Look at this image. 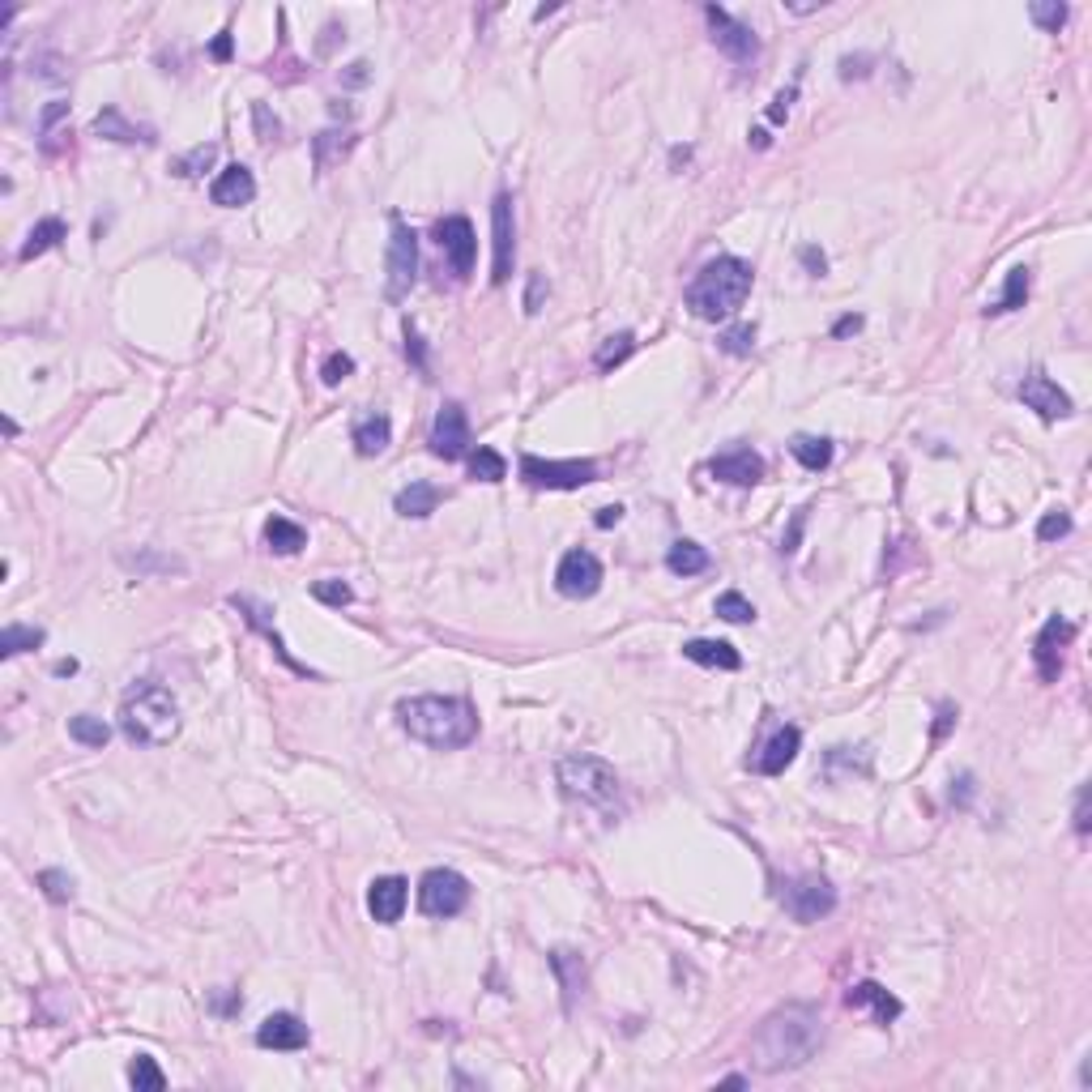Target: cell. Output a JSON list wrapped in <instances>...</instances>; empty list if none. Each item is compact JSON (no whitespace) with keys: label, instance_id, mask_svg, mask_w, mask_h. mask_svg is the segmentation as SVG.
I'll return each mask as SVG.
<instances>
[{"label":"cell","instance_id":"cell-1","mask_svg":"<svg viewBox=\"0 0 1092 1092\" xmlns=\"http://www.w3.org/2000/svg\"><path fill=\"white\" fill-rule=\"evenodd\" d=\"M823 1046V1016L811 1002H785V1007L768 1011L760 1029L751 1033V1067L764 1076H781V1071L807 1067Z\"/></svg>","mask_w":1092,"mask_h":1092},{"label":"cell","instance_id":"cell-2","mask_svg":"<svg viewBox=\"0 0 1092 1092\" xmlns=\"http://www.w3.org/2000/svg\"><path fill=\"white\" fill-rule=\"evenodd\" d=\"M402 730L436 751H457L478 739V713L461 695H410L398 705Z\"/></svg>","mask_w":1092,"mask_h":1092},{"label":"cell","instance_id":"cell-3","mask_svg":"<svg viewBox=\"0 0 1092 1092\" xmlns=\"http://www.w3.org/2000/svg\"><path fill=\"white\" fill-rule=\"evenodd\" d=\"M120 734L133 747H167L180 734V705L163 683H137L120 700Z\"/></svg>","mask_w":1092,"mask_h":1092},{"label":"cell","instance_id":"cell-4","mask_svg":"<svg viewBox=\"0 0 1092 1092\" xmlns=\"http://www.w3.org/2000/svg\"><path fill=\"white\" fill-rule=\"evenodd\" d=\"M751 265L743 257H718L709 261L687 286V308L700 320H730L751 295Z\"/></svg>","mask_w":1092,"mask_h":1092},{"label":"cell","instance_id":"cell-5","mask_svg":"<svg viewBox=\"0 0 1092 1092\" xmlns=\"http://www.w3.org/2000/svg\"><path fill=\"white\" fill-rule=\"evenodd\" d=\"M555 777H560L564 794L585 802V807H602L606 811V807H615L619 802V773L602 756H585V751L564 756L560 768H555Z\"/></svg>","mask_w":1092,"mask_h":1092},{"label":"cell","instance_id":"cell-6","mask_svg":"<svg viewBox=\"0 0 1092 1092\" xmlns=\"http://www.w3.org/2000/svg\"><path fill=\"white\" fill-rule=\"evenodd\" d=\"M388 222H393V236H388V257H384V299L402 303L419 282V236L398 213Z\"/></svg>","mask_w":1092,"mask_h":1092},{"label":"cell","instance_id":"cell-7","mask_svg":"<svg viewBox=\"0 0 1092 1092\" xmlns=\"http://www.w3.org/2000/svg\"><path fill=\"white\" fill-rule=\"evenodd\" d=\"M777 901L794 922H819L836 909V888L823 875H794V880L781 884Z\"/></svg>","mask_w":1092,"mask_h":1092},{"label":"cell","instance_id":"cell-8","mask_svg":"<svg viewBox=\"0 0 1092 1092\" xmlns=\"http://www.w3.org/2000/svg\"><path fill=\"white\" fill-rule=\"evenodd\" d=\"M470 905V880L453 867H436L419 880V909L427 918H457Z\"/></svg>","mask_w":1092,"mask_h":1092},{"label":"cell","instance_id":"cell-9","mask_svg":"<svg viewBox=\"0 0 1092 1092\" xmlns=\"http://www.w3.org/2000/svg\"><path fill=\"white\" fill-rule=\"evenodd\" d=\"M521 478L529 487H547V491H581L585 482L598 478L594 461H547V457H521Z\"/></svg>","mask_w":1092,"mask_h":1092},{"label":"cell","instance_id":"cell-10","mask_svg":"<svg viewBox=\"0 0 1092 1092\" xmlns=\"http://www.w3.org/2000/svg\"><path fill=\"white\" fill-rule=\"evenodd\" d=\"M709 17V30H713V43H718V51H726V56L734 64H756L760 60V39H756V30H751L747 22H739V17H730L722 5H709L705 9Z\"/></svg>","mask_w":1092,"mask_h":1092},{"label":"cell","instance_id":"cell-11","mask_svg":"<svg viewBox=\"0 0 1092 1092\" xmlns=\"http://www.w3.org/2000/svg\"><path fill=\"white\" fill-rule=\"evenodd\" d=\"M491 248H495L491 282L504 286L512 278V265H516V218H512V196L508 192H499L491 201Z\"/></svg>","mask_w":1092,"mask_h":1092},{"label":"cell","instance_id":"cell-12","mask_svg":"<svg viewBox=\"0 0 1092 1092\" xmlns=\"http://www.w3.org/2000/svg\"><path fill=\"white\" fill-rule=\"evenodd\" d=\"M555 589L564 598H594L602 589V564L594 551H568L555 568Z\"/></svg>","mask_w":1092,"mask_h":1092},{"label":"cell","instance_id":"cell-13","mask_svg":"<svg viewBox=\"0 0 1092 1092\" xmlns=\"http://www.w3.org/2000/svg\"><path fill=\"white\" fill-rule=\"evenodd\" d=\"M436 244H440V253L449 257V265H453L457 278H470V274H474L478 240H474L470 218H461V213H453V218H440V222H436Z\"/></svg>","mask_w":1092,"mask_h":1092},{"label":"cell","instance_id":"cell-14","mask_svg":"<svg viewBox=\"0 0 1092 1092\" xmlns=\"http://www.w3.org/2000/svg\"><path fill=\"white\" fill-rule=\"evenodd\" d=\"M432 453L440 457V461H461V457H470V419H465V410L457 406V402H449L436 415V423H432Z\"/></svg>","mask_w":1092,"mask_h":1092},{"label":"cell","instance_id":"cell-15","mask_svg":"<svg viewBox=\"0 0 1092 1092\" xmlns=\"http://www.w3.org/2000/svg\"><path fill=\"white\" fill-rule=\"evenodd\" d=\"M1076 636V623L1071 619H1046V628L1037 632L1033 640V657H1037V674H1042V683H1059V674H1063V649H1067V640Z\"/></svg>","mask_w":1092,"mask_h":1092},{"label":"cell","instance_id":"cell-16","mask_svg":"<svg viewBox=\"0 0 1092 1092\" xmlns=\"http://www.w3.org/2000/svg\"><path fill=\"white\" fill-rule=\"evenodd\" d=\"M1020 402H1025L1029 410H1037L1046 423L1054 419H1067V415H1076V406H1071V398L1050 380L1046 371H1029L1025 375V384H1020Z\"/></svg>","mask_w":1092,"mask_h":1092},{"label":"cell","instance_id":"cell-17","mask_svg":"<svg viewBox=\"0 0 1092 1092\" xmlns=\"http://www.w3.org/2000/svg\"><path fill=\"white\" fill-rule=\"evenodd\" d=\"M406 901H410V884L402 875H380V880H371V888H367V909L380 926L402 922Z\"/></svg>","mask_w":1092,"mask_h":1092},{"label":"cell","instance_id":"cell-18","mask_svg":"<svg viewBox=\"0 0 1092 1092\" xmlns=\"http://www.w3.org/2000/svg\"><path fill=\"white\" fill-rule=\"evenodd\" d=\"M308 1042H312L308 1025H303L299 1016H291V1011L265 1016L261 1029H257V1046H261V1050H303Z\"/></svg>","mask_w":1092,"mask_h":1092},{"label":"cell","instance_id":"cell-19","mask_svg":"<svg viewBox=\"0 0 1092 1092\" xmlns=\"http://www.w3.org/2000/svg\"><path fill=\"white\" fill-rule=\"evenodd\" d=\"M798 747H802V730H798V726H781L773 739L760 747V756L751 760V768H756V773H764V777H781L785 768L798 760Z\"/></svg>","mask_w":1092,"mask_h":1092},{"label":"cell","instance_id":"cell-20","mask_svg":"<svg viewBox=\"0 0 1092 1092\" xmlns=\"http://www.w3.org/2000/svg\"><path fill=\"white\" fill-rule=\"evenodd\" d=\"M257 196V175L248 171L244 163H230L226 171H218V180L209 184V201L222 205V209H236V205H248Z\"/></svg>","mask_w":1092,"mask_h":1092},{"label":"cell","instance_id":"cell-21","mask_svg":"<svg viewBox=\"0 0 1092 1092\" xmlns=\"http://www.w3.org/2000/svg\"><path fill=\"white\" fill-rule=\"evenodd\" d=\"M709 470H713V478L734 482V487H756V482L764 478V457L751 453V449H734V453L713 457Z\"/></svg>","mask_w":1092,"mask_h":1092},{"label":"cell","instance_id":"cell-22","mask_svg":"<svg viewBox=\"0 0 1092 1092\" xmlns=\"http://www.w3.org/2000/svg\"><path fill=\"white\" fill-rule=\"evenodd\" d=\"M845 1002L853 1011H863V1007H871V1016H875V1025H892V1020H897L905 1007H901V998L897 994H888L880 981H857V986H849V994H845Z\"/></svg>","mask_w":1092,"mask_h":1092},{"label":"cell","instance_id":"cell-23","mask_svg":"<svg viewBox=\"0 0 1092 1092\" xmlns=\"http://www.w3.org/2000/svg\"><path fill=\"white\" fill-rule=\"evenodd\" d=\"M683 657L695 661V666H709V670H739L743 666V653L734 649L730 640H705L695 636L683 644Z\"/></svg>","mask_w":1092,"mask_h":1092},{"label":"cell","instance_id":"cell-24","mask_svg":"<svg viewBox=\"0 0 1092 1092\" xmlns=\"http://www.w3.org/2000/svg\"><path fill=\"white\" fill-rule=\"evenodd\" d=\"M230 606H236V611H244V619L253 623V628H257V632H261L265 640H270V644H274V653H278V657H282V661H286V666H291L295 674H312L308 666H303V661H295V657H291V649H286V640H282V636L274 632V623L265 619V615H270V611H265L261 602H253V598H240V594H236V598H230Z\"/></svg>","mask_w":1092,"mask_h":1092},{"label":"cell","instance_id":"cell-25","mask_svg":"<svg viewBox=\"0 0 1092 1092\" xmlns=\"http://www.w3.org/2000/svg\"><path fill=\"white\" fill-rule=\"evenodd\" d=\"M551 969H555V977H560V986H564V1007L572 1011V1007H577V994H585V960H581V952H572V947H555V952H551Z\"/></svg>","mask_w":1092,"mask_h":1092},{"label":"cell","instance_id":"cell-26","mask_svg":"<svg viewBox=\"0 0 1092 1092\" xmlns=\"http://www.w3.org/2000/svg\"><path fill=\"white\" fill-rule=\"evenodd\" d=\"M95 133L107 137V141H124V146H133V141H146V146H154V129H141V124H129L124 120L120 107H103V112L95 116Z\"/></svg>","mask_w":1092,"mask_h":1092},{"label":"cell","instance_id":"cell-27","mask_svg":"<svg viewBox=\"0 0 1092 1092\" xmlns=\"http://www.w3.org/2000/svg\"><path fill=\"white\" fill-rule=\"evenodd\" d=\"M350 440H354V449H359L363 457L384 453L388 440H393V423H388V415H367V419H359V423H354V432H350Z\"/></svg>","mask_w":1092,"mask_h":1092},{"label":"cell","instance_id":"cell-28","mask_svg":"<svg viewBox=\"0 0 1092 1092\" xmlns=\"http://www.w3.org/2000/svg\"><path fill=\"white\" fill-rule=\"evenodd\" d=\"M393 508H398L402 516H415V521H423V516H432L440 508V491L432 487V482H410V487L398 491Z\"/></svg>","mask_w":1092,"mask_h":1092},{"label":"cell","instance_id":"cell-29","mask_svg":"<svg viewBox=\"0 0 1092 1092\" xmlns=\"http://www.w3.org/2000/svg\"><path fill=\"white\" fill-rule=\"evenodd\" d=\"M64 236H68V226H64L60 218H43V222H34V226H30V236H26V244H22V253H17V261H34V257L51 253V248H56Z\"/></svg>","mask_w":1092,"mask_h":1092},{"label":"cell","instance_id":"cell-30","mask_svg":"<svg viewBox=\"0 0 1092 1092\" xmlns=\"http://www.w3.org/2000/svg\"><path fill=\"white\" fill-rule=\"evenodd\" d=\"M64 120H68V103L64 99L47 103L43 112H39V150L43 154H60L64 150V137H68V133H60Z\"/></svg>","mask_w":1092,"mask_h":1092},{"label":"cell","instance_id":"cell-31","mask_svg":"<svg viewBox=\"0 0 1092 1092\" xmlns=\"http://www.w3.org/2000/svg\"><path fill=\"white\" fill-rule=\"evenodd\" d=\"M265 542H270V551H278V555H295V551L308 547V529L286 521V516H270V521H265Z\"/></svg>","mask_w":1092,"mask_h":1092},{"label":"cell","instance_id":"cell-32","mask_svg":"<svg viewBox=\"0 0 1092 1092\" xmlns=\"http://www.w3.org/2000/svg\"><path fill=\"white\" fill-rule=\"evenodd\" d=\"M1029 286H1033V274L1025 270V265H1016V270L1007 274V282H1002V295L986 308V316H1002V312H1016V308H1025V299H1029Z\"/></svg>","mask_w":1092,"mask_h":1092},{"label":"cell","instance_id":"cell-33","mask_svg":"<svg viewBox=\"0 0 1092 1092\" xmlns=\"http://www.w3.org/2000/svg\"><path fill=\"white\" fill-rule=\"evenodd\" d=\"M666 568L674 572V577H700V572H709V551L700 542H674L666 551Z\"/></svg>","mask_w":1092,"mask_h":1092},{"label":"cell","instance_id":"cell-34","mask_svg":"<svg viewBox=\"0 0 1092 1092\" xmlns=\"http://www.w3.org/2000/svg\"><path fill=\"white\" fill-rule=\"evenodd\" d=\"M790 453L798 457L802 470H828V465H832V440H823V436H794L790 440Z\"/></svg>","mask_w":1092,"mask_h":1092},{"label":"cell","instance_id":"cell-35","mask_svg":"<svg viewBox=\"0 0 1092 1092\" xmlns=\"http://www.w3.org/2000/svg\"><path fill=\"white\" fill-rule=\"evenodd\" d=\"M68 739L82 743V747H107V739H112V726H107L103 718H91V713H77V718L68 722Z\"/></svg>","mask_w":1092,"mask_h":1092},{"label":"cell","instance_id":"cell-36","mask_svg":"<svg viewBox=\"0 0 1092 1092\" xmlns=\"http://www.w3.org/2000/svg\"><path fill=\"white\" fill-rule=\"evenodd\" d=\"M47 636L43 628H22V623H9L5 632H0V657H17V653H26V649H39Z\"/></svg>","mask_w":1092,"mask_h":1092},{"label":"cell","instance_id":"cell-37","mask_svg":"<svg viewBox=\"0 0 1092 1092\" xmlns=\"http://www.w3.org/2000/svg\"><path fill=\"white\" fill-rule=\"evenodd\" d=\"M129 1084L137 1092H163L167 1088V1076H163V1067H158L150 1054H137V1059L129 1063Z\"/></svg>","mask_w":1092,"mask_h":1092},{"label":"cell","instance_id":"cell-38","mask_svg":"<svg viewBox=\"0 0 1092 1092\" xmlns=\"http://www.w3.org/2000/svg\"><path fill=\"white\" fill-rule=\"evenodd\" d=\"M504 474H508V461L495 449H474L470 453V478L474 482H504Z\"/></svg>","mask_w":1092,"mask_h":1092},{"label":"cell","instance_id":"cell-39","mask_svg":"<svg viewBox=\"0 0 1092 1092\" xmlns=\"http://www.w3.org/2000/svg\"><path fill=\"white\" fill-rule=\"evenodd\" d=\"M39 888H43V897H47L51 905H68V901L77 897V884H73V875H64V871H56V867L39 871Z\"/></svg>","mask_w":1092,"mask_h":1092},{"label":"cell","instance_id":"cell-40","mask_svg":"<svg viewBox=\"0 0 1092 1092\" xmlns=\"http://www.w3.org/2000/svg\"><path fill=\"white\" fill-rule=\"evenodd\" d=\"M632 350H636V337L632 333H615V337H606L602 342V350L594 354V363H598V371H611V367H619L623 359H628Z\"/></svg>","mask_w":1092,"mask_h":1092},{"label":"cell","instance_id":"cell-41","mask_svg":"<svg viewBox=\"0 0 1092 1092\" xmlns=\"http://www.w3.org/2000/svg\"><path fill=\"white\" fill-rule=\"evenodd\" d=\"M1029 17L1042 30H1050V34H1059L1063 30V22H1067V5H1059V0H1033L1029 5Z\"/></svg>","mask_w":1092,"mask_h":1092},{"label":"cell","instance_id":"cell-42","mask_svg":"<svg viewBox=\"0 0 1092 1092\" xmlns=\"http://www.w3.org/2000/svg\"><path fill=\"white\" fill-rule=\"evenodd\" d=\"M713 611H718V619H726V623H751V619H756V606H751L743 594H734V589L718 598Z\"/></svg>","mask_w":1092,"mask_h":1092},{"label":"cell","instance_id":"cell-43","mask_svg":"<svg viewBox=\"0 0 1092 1092\" xmlns=\"http://www.w3.org/2000/svg\"><path fill=\"white\" fill-rule=\"evenodd\" d=\"M312 598L325 602V606H350L354 602V589L346 581H337V577H325V581L312 585Z\"/></svg>","mask_w":1092,"mask_h":1092},{"label":"cell","instance_id":"cell-44","mask_svg":"<svg viewBox=\"0 0 1092 1092\" xmlns=\"http://www.w3.org/2000/svg\"><path fill=\"white\" fill-rule=\"evenodd\" d=\"M718 342H722L726 354H739L743 359V354H751V346H756V325H734V329H726L718 337Z\"/></svg>","mask_w":1092,"mask_h":1092},{"label":"cell","instance_id":"cell-45","mask_svg":"<svg viewBox=\"0 0 1092 1092\" xmlns=\"http://www.w3.org/2000/svg\"><path fill=\"white\" fill-rule=\"evenodd\" d=\"M213 158H218V146H213V141H209V146H196L192 154H184L180 163H175V175H201Z\"/></svg>","mask_w":1092,"mask_h":1092},{"label":"cell","instance_id":"cell-46","mask_svg":"<svg viewBox=\"0 0 1092 1092\" xmlns=\"http://www.w3.org/2000/svg\"><path fill=\"white\" fill-rule=\"evenodd\" d=\"M1067 533H1071V516L1063 508L1046 512L1042 525H1037V538H1042V542H1059V538H1067Z\"/></svg>","mask_w":1092,"mask_h":1092},{"label":"cell","instance_id":"cell-47","mask_svg":"<svg viewBox=\"0 0 1092 1092\" xmlns=\"http://www.w3.org/2000/svg\"><path fill=\"white\" fill-rule=\"evenodd\" d=\"M350 371H354V359H350V354L333 350L329 359H325V367H320V380H325V384H342Z\"/></svg>","mask_w":1092,"mask_h":1092},{"label":"cell","instance_id":"cell-48","mask_svg":"<svg viewBox=\"0 0 1092 1092\" xmlns=\"http://www.w3.org/2000/svg\"><path fill=\"white\" fill-rule=\"evenodd\" d=\"M253 116H257V137H261V141H278L282 124L270 116V107H265V103H253Z\"/></svg>","mask_w":1092,"mask_h":1092},{"label":"cell","instance_id":"cell-49","mask_svg":"<svg viewBox=\"0 0 1092 1092\" xmlns=\"http://www.w3.org/2000/svg\"><path fill=\"white\" fill-rule=\"evenodd\" d=\"M542 295H547V278L542 274H529V286H525V312L529 316L542 308Z\"/></svg>","mask_w":1092,"mask_h":1092},{"label":"cell","instance_id":"cell-50","mask_svg":"<svg viewBox=\"0 0 1092 1092\" xmlns=\"http://www.w3.org/2000/svg\"><path fill=\"white\" fill-rule=\"evenodd\" d=\"M802 525H807V508H798V512H794V525H790V533H785V542H781V551H785V555H794V551H798Z\"/></svg>","mask_w":1092,"mask_h":1092},{"label":"cell","instance_id":"cell-51","mask_svg":"<svg viewBox=\"0 0 1092 1092\" xmlns=\"http://www.w3.org/2000/svg\"><path fill=\"white\" fill-rule=\"evenodd\" d=\"M794 95H798V91H781V95L773 99V107H768V120H773V124H785V116H790V103H794Z\"/></svg>","mask_w":1092,"mask_h":1092},{"label":"cell","instance_id":"cell-52","mask_svg":"<svg viewBox=\"0 0 1092 1092\" xmlns=\"http://www.w3.org/2000/svg\"><path fill=\"white\" fill-rule=\"evenodd\" d=\"M1092 828V819H1088V785H1080V794H1076V832L1088 836Z\"/></svg>","mask_w":1092,"mask_h":1092},{"label":"cell","instance_id":"cell-53","mask_svg":"<svg viewBox=\"0 0 1092 1092\" xmlns=\"http://www.w3.org/2000/svg\"><path fill=\"white\" fill-rule=\"evenodd\" d=\"M406 354H410V359H415V363L427 371V350H423V337H419L415 329H410V325H406Z\"/></svg>","mask_w":1092,"mask_h":1092},{"label":"cell","instance_id":"cell-54","mask_svg":"<svg viewBox=\"0 0 1092 1092\" xmlns=\"http://www.w3.org/2000/svg\"><path fill=\"white\" fill-rule=\"evenodd\" d=\"M798 257H802V265H807V270H811L815 278H823V270H828V261H823V253H819V248H802Z\"/></svg>","mask_w":1092,"mask_h":1092},{"label":"cell","instance_id":"cell-55","mask_svg":"<svg viewBox=\"0 0 1092 1092\" xmlns=\"http://www.w3.org/2000/svg\"><path fill=\"white\" fill-rule=\"evenodd\" d=\"M840 77H845V82H853V77H867V56H857V60H853V56H845V60H840Z\"/></svg>","mask_w":1092,"mask_h":1092},{"label":"cell","instance_id":"cell-56","mask_svg":"<svg viewBox=\"0 0 1092 1092\" xmlns=\"http://www.w3.org/2000/svg\"><path fill=\"white\" fill-rule=\"evenodd\" d=\"M619 521H623V508H619V504H615V508H602V512L594 516L598 529H611V525H619Z\"/></svg>","mask_w":1092,"mask_h":1092},{"label":"cell","instance_id":"cell-57","mask_svg":"<svg viewBox=\"0 0 1092 1092\" xmlns=\"http://www.w3.org/2000/svg\"><path fill=\"white\" fill-rule=\"evenodd\" d=\"M857 329H863V316H845V320H836V325H832V337H849Z\"/></svg>","mask_w":1092,"mask_h":1092},{"label":"cell","instance_id":"cell-58","mask_svg":"<svg viewBox=\"0 0 1092 1092\" xmlns=\"http://www.w3.org/2000/svg\"><path fill=\"white\" fill-rule=\"evenodd\" d=\"M342 82H346V86H363V82H367V60H354V64L346 68Z\"/></svg>","mask_w":1092,"mask_h":1092},{"label":"cell","instance_id":"cell-59","mask_svg":"<svg viewBox=\"0 0 1092 1092\" xmlns=\"http://www.w3.org/2000/svg\"><path fill=\"white\" fill-rule=\"evenodd\" d=\"M209 51H213V60H230V34L222 30L218 39H213V47H209Z\"/></svg>","mask_w":1092,"mask_h":1092},{"label":"cell","instance_id":"cell-60","mask_svg":"<svg viewBox=\"0 0 1092 1092\" xmlns=\"http://www.w3.org/2000/svg\"><path fill=\"white\" fill-rule=\"evenodd\" d=\"M947 726H952V709H943V713H939V726H935V739H943V730H947Z\"/></svg>","mask_w":1092,"mask_h":1092},{"label":"cell","instance_id":"cell-61","mask_svg":"<svg viewBox=\"0 0 1092 1092\" xmlns=\"http://www.w3.org/2000/svg\"><path fill=\"white\" fill-rule=\"evenodd\" d=\"M751 146H756V150H768V133H764V129H751Z\"/></svg>","mask_w":1092,"mask_h":1092},{"label":"cell","instance_id":"cell-62","mask_svg":"<svg viewBox=\"0 0 1092 1092\" xmlns=\"http://www.w3.org/2000/svg\"><path fill=\"white\" fill-rule=\"evenodd\" d=\"M56 674H77V661H73V657H68V661H60V666H56Z\"/></svg>","mask_w":1092,"mask_h":1092},{"label":"cell","instance_id":"cell-63","mask_svg":"<svg viewBox=\"0 0 1092 1092\" xmlns=\"http://www.w3.org/2000/svg\"><path fill=\"white\" fill-rule=\"evenodd\" d=\"M722 1084H726V1088H747V1076H726Z\"/></svg>","mask_w":1092,"mask_h":1092}]
</instances>
